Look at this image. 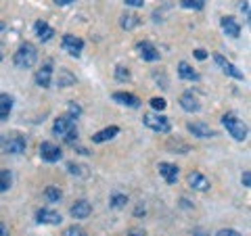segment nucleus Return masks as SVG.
<instances>
[{
	"label": "nucleus",
	"mask_w": 251,
	"mask_h": 236,
	"mask_svg": "<svg viewBox=\"0 0 251 236\" xmlns=\"http://www.w3.org/2000/svg\"><path fill=\"white\" fill-rule=\"evenodd\" d=\"M34 29H36V36L40 38L42 42H49L50 38L54 36V29L49 25L46 21H36V25H34Z\"/></svg>",
	"instance_id": "21"
},
{
	"label": "nucleus",
	"mask_w": 251,
	"mask_h": 236,
	"mask_svg": "<svg viewBox=\"0 0 251 236\" xmlns=\"http://www.w3.org/2000/svg\"><path fill=\"white\" fill-rule=\"evenodd\" d=\"M36 219H38V224H50V226H57L63 222V217L61 213H57V211H52V209H38V213H36Z\"/></svg>",
	"instance_id": "13"
},
{
	"label": "nucleus",
	"mask_w": 251,
	"mask_h": 236,
	"mask_svg": "<svg viewBox=\"0 0 251 236\" xmlns=\"http://www.w3.org/2000/svg\"><path fill=\"white\" fill-rule=\"evenodd\" d=\"M243 186H245V188H249L251 186V171H243Z\"/></svg>",
	"instance_id": "34"
},
{
	"label": "nucleus",
	"mask_w": 251,
	"mask_h": 236,
	"mask_svg": "<svg viewBox=\"0 0 251 236\" xmlns=\"http://www.w3.org/2000/svg\"><path fill=\"white\" fill-rule=\"evenodd\" d=\"M61 148L54 144V142H42L40 144V157H42V161L46 163H54V161H59L61 159Z\"/></svg>",
	"instance_id": "8"
},
{
	"label": "nucleus",
	"mask_w": 251,
	"mask_h": 236,
	"mask_svg": "<svg viewBox=\"0 0 251 236\" xmlns=\"http://www.w3.org/2000/svg\"><path fill=\"white\" fill-rule=\"evenodd\" d=\"M239 9H241L243 13H245V15H249V2H247V0H241V4H239Z\"/></svg>",
	"instance_id": "37"
},
{
	"label": "nucleus",
	"mask_w": 251,
	"mask_h": 236,
	"mask_svg": "<svg viewBox=\"0 0 251 236\" xmlns=\"http://www.w3.org/2000/svg\"><path fill=\"white\" fill-rule=\"evenodd\" d=\"M222 125H224L226 132H228L234 140H245L247 134H249L247 125L243 123L234 113H224V115H222Z\"/></svg>",
	"instance_id": "2"
},
{
	"label": "nucleus",
	"mask_w": 251,
	"mask_h": 236,
	"mask_svg": "<svg viewBox=\"0 0 251 236\" xmlns=\"http://www.w3.org/2000/svg\"><path fill=\"white\" fill-rule=\"evenodd\" d=\"M113 100L115 103H120V105H124V107H132V109H136L140 105L138 96H134V94H130V92H115Z\"/></svg>",
	"instance_id": "18"
},
{
	"label": "nucleus",
	"mask_w": 251,
	"mask_h": 236,
	"mask_svg": "<svg viewBox=\"0 0 251 236\" xmlns=\"http://www.w3.org/2000/svg\"><path fill=\"white\" fill-rule=\"evenodd\" d=\"M72 2H74V0H54V4H59V6H67Z\"/></svg>",
	"instance_id": "38"
},
{
	"label": "nucleus",
	"mask_w": 251,
	"mask_h": 236,
	"mask_svg": "<svg viewBox=\"0 0 251 236\" xmlns=\"http://www.w3.org/2000/svg\"><path fill=\"white\" fill-rule=\"evenodd\" d=\"M214 61H216V65L220 67V69H222V71L226 73V75H230V77H234V80H245V75H243L241 71H239V69L237 67H234L232 65V63L228 61V59H226V57H222V54H214Z\"/></svg>",
	"instance_id": "6"
},
{
	"label": "nucleus",
	"mask_w": 251,
	"mask_h": 236,
	"mask_svg": "<svg viewBox=\"0 0 251 236\" xmlns=\"http://www.w3.org/2000/svg\"><path fill=\"white\" fill-rule=\"evenodd\" d=\"M25 138L19 134H11V136H0V151L6 155H21L25 151Z\"/></svg>",
	"instance_id": "3"
},
{
	"label": "nucleus",
	"mask_w": 251,
	"mask_h": 236,
	"mask_svg": "<svg viewBox=\"0 0 251 236\" xmlns=\"http://www.w3.org/2000/svg\"><path fill=\"white\" fill-rule=\"evenodd\" d=\"M36 84L40 88H50L52 84V63H44V65L36 71Z\"/></svg>",
	"instance_id": "10"
},
{
	"label": "nucleus",
	"mask_w": 251,
	"mask_h": 236,
	"mask_svg": "<svg viewBox=\"0 0 251 236\" xmlns=\"http://www.w3.org/2000/svg\"><path fill=\"white\" fill-rule=\"evenodd\" d=\"M122 27L124 29H134L136 25H138V23H140V19H138V15H134V13H126V15H122Z\"/></svg>",
	"instance_id": "23"
},
{
	"label": "nucleus",
	"mask_w": 251,
	"mask_h": 236,
	"mask_svg": "<svg viewBox=\"0 0 251 236\" xmlns=\"http://www.w3.org/2000/svg\"><path fill=\"white\" fill-rule=\"evenodd\" d=\"M36 61H38V50H36V46L29 44V42L21 44L19 50L15 52V57H13V63H15V67H17V69H29V67H34Z\"/></svg>",
	"instance_id": "1"
},
{
	"label": "nucleus",
	"mask_w": 251,
	"mask_h": 236,
	"mask_svg": "<svg viewBox=\"0 0 251 236\" xmlns=\"http://www.w3.org/2000/svg\"><path fill=\"white\" fill-rule=\"evenodd\" d=\"M157 169H159V176L166 180L168 184H176V180H178V167H176L174 163L161 161L159 165H157Z\"/></svg>",
	"instance_id": "12"
},
{
	"label": "nucleus",
	"mask_w": 251,
	"mask_h": 236,
	"mask_svg": "<svg viewBox=\"0 0 251 236\" xmlns=\"http://www.w3.org/2000/svg\"><path fill=\"white\" fill-rule=\"evenodd\" d=\"M63 236H88V234H86V230L80 226H69V228H65Z\"/></svg>",
	"instance_id": "29"
},
{
	"label": "nucleus",
	"mask_w": 251,
	"mask_h": 236,
	"mask_svg": "<svg viewBox=\"0 0 251 236\" xmlns=\"http://www.w3.org/2000/svg\"><path fill=\"white\" fill-rule=\"evenodd\" d=\"M67 115L72 117V119H77V117L82 115V107L75 105V103H69V105H67Z\"/></svg>",
	"instance_id": "30"
},
{
	"label": "nucleus",
	"mask_w": 251,
	"mask_h": 236,
	"mask_svg": "<svg viewBox=\"0 0 251 236\" xmlns=\"http://www.w3.org/2000/svg\"><path fill=\"white\" fill-rule=\"evenodd\" d=\"M0 236H9V230H6V226L0 222Z\"/></svg>",
	"instance_id": "39"
},
{
	"label": "nucleus",
	"mask_w": 251,
	"mask_h": 236,
	"mask_svg": "<svg viewBox=\"0 0 251 236\" xmlns=\"http://www.w3.org/2000/svg\"><path fill=\"white\" fill-rule=\"evenodd\" d=\"M74 128H75V121H74L69 115H61V117H57V119H54V123H52V132L57 134V136H63V138H65Z\"/></svg>",
	"instance_id": "7"
},
{
	"label": "nucleus",
	"mask_w": 251,
	"mask_h": 236,
	"mask_svg": "<svg viewBox=\"0 0 251 236\" xmlns=\"http://www.w3.org/2000/svg\"><path fill=\"white\" fill-rule=\"evenodd\" d=\"M11 111H13V98L9 94H0V121L9 119Z\"/></svg>",
	"instance_id": "22"
},
{
	"label": "nucleus",
	"mask_w": 251,
	"mask_h": 236,
	"mask_svg": "<svg viewBox=\"0 0 251 236\" xmlns=\"http://www.w3.org/2000/svg\"><path fill=\"white\" fill-rule=\"evenodd\" d=\"M195 234H197V236H207V234L203 232V230H195Z\"/></svg>",
	"instance_id": "41"
},
{
	"label": "nucleus",
	"mask_w": 251,
	"mask_h": 236,
	"mask_svg": "<svg viewBox=\"0 0 251 236\" xmlns=\"http://www.w3.org/2000/svg\"><path fill=\"white\" fill-rule=\"evenodd\" d=\"M178 75H180V80H186V82H197L199 80V73L195 71V69L188 65L186 61L178 63Z\"/></svg>",
	"instance_id": "19"
},
{
	"label": "nucleus",
	"mask_w": 251,
	"mask_h": 236,
	"mask_svg": "<svg viewBox=\"0 0 251 236\" xmlns=\"http://www.w3.org/2000/svg\"><path fill=\"white\" fill-rule=\"evenodd\" d=\"M44 196H46V201H50V203H59L63 199V192L59 186H49L44 190Z\"/></svg>",
	"instance_id": "26"
},
{
	"label": "nucleus",
	"mask_w": 251,
	"mask_h": 236,
	"mask_svg": "<svg viewBox=\"0 0 251 236\" xmlns=\"http://www.w3.org/2000/svg\"><path fill=\"white\" fill-rule=\"evenodd\" d=\"M117 134H120V128H117V125H109V128H105V130H100V132L94 134V136H92V142H97V144L107 142V140L115 138Z\"/></svg>",
	"instance_id": "20"
},
{
	"label": "nucleus",
	"mask_w": 251,
	"mask_h": 236,
	"mask_svg": "<svg viewBox=\"0 0 251 236\" xmlns=\"http://www.w3.org/2000/svg\"><path fill=\"white\" fill-rule=\"evenodd\" d=\"M216 236H241L237 230H232V228H224V230H220Z\"/></svg>",
	"instance_id": "33"
},
{
	"label": "nucleus",
	"mask_w": 251,
	"mask_h": 236,
	"mask_svg": "<svg viewBox=\"0 0 251 236\" xmlns=\"http://www.w3.org/2000/svg\"><path fill=\"white\" fill-rule=\"evenodd\" d=\"M186 130L193 134V136H197V138H211V136H216V132L209 128L207 123H203V121H191V123H186Z\"/></svg>",
	"instance_id": "11"
},
{
	"label": "nucleus",
	"mask_w": 251,
	"mask_h": 236,
	"mask_svg": "<svg viewBox=\"0 0 251 236\" xmlns=\"http://www.w3.org/2000/svg\"><path fill=\"white\" fill-rule=\"evenodd\" d=\"M195 57H197L199 61H203V59H207V52L203 48H197V50H195Z\"/></svg>",
	"instance_id": "35"
},
{
	"label": "nucleus",
	"mask_w": 251,
	"mask_h": 236,
	"mask_svg": "<svg viewBox=\"0 0 251 236\" xmlns=\"http://www.w3.org/2000/svg\"><path fill=\"white\" fill-rule=\"evenodd\" d=\"M4 27H6V25H4V23H2V21H0V31H2Z\"/></svg>",
	"instance_id": "42"
},
{
	"label": "nucleus",
	"mask_w": 251,
	"mask_h": 236,
	"mask_svg": "<svg viewBox=\"0 0 251 236\" xmlns=\"http://www.w3.org/2000/svg\"><path fill=\"white\" fill-rule=\"evenodd\" d=\"M61 46H63V50L69 52L72 57H80L82 48H84V40L82 38H77V36H74V34H65L63 36V40H61Z\"/></svg>",
	"instance_id": "5"
},
{
	"label": "nucleus",
	"mask_w": 251,
	"mask_h": 236,
	"mask_svg": "<svg viewBox=\"0 0 251 236\" xmlns=\"http://www.w3.org/2000/svg\"><path fill=\"white\" fill-rule=\"evenodd\" d=\"M188 184H191V188L193 190H199V192H205V190H209V180L201 174V171H191L188 174Z\"/></svg>",
	"instance_id": "14"
},
{
	"label": "nucleus",
	"mask_w": 251,
	"mask_h": 236,
	"mask_svg": "<svg viewBox=\"0 0 251 236\" xmlns=\"http://www.w3.org/2000/svg\"><path fill=\"white\" fill-rule=\"evenodd\" d=\"M136 48H138V54H140V59H143V61H149V63L159 61V50H157L151 42L143 40V42L136 44Z\"/></svg>",
	"instance_id": "9"
},
{
	"label": "nucleus",
	"mask_w": 251,
	"mask_h": 236,
	"mask_svg": "<svg viewBox=\"0 0 251 236\" xmlns=\"http://www.w3.org/2000/svg\"><path fill=\"white\" fill-rule=\"evenodd\" d=\"M57 84H59V88H69V86H74L75 84V77L67 71V69H61L59 71V77H57Z\"/></svg>",
	"instance_id": "24"
},
{
	"label": "nucleus",
	"mask_w": 251,
	"mask_h": 236,
	"mask_svg": "<svg viewBox=\"0 0 251 236\" xmlns=\"http://www.w3.org/2000/svg\"><path fill=\"white\" fill-rule=\"evenodd\" d=\"M69 213H72V217H75V219H86V217L92 213V205H90L88 201L80 199V201H75V205H72Z\"/></svg>",
	"instance_id": "16"
},
{
	"label": "nucleus",
	"mask_w": 251,
	"mask_h": 236,
	"mask_svg": "<svg viewBox=\"0 0 251 236\" xmlns=\"http://www.w3.org/2000/svg\"><path fill=\"white\" fill-rule=\"evenodd\" d=\"M128 236H145V232H140V230H132Z\"/></svg>",
	"instance_id": "40"
},
{
	"label": "nucleus",
	"mask_w": 251,
	"mask_h": 236,
	"mask_svg": "<svg viewBox=\"0 0 251 236\" xmlns=\"http://www.w3.org/2000/svg\"><path fill=\"white\" fill-rule=\"evenodd\" d=\"M143 121L149 130H153V132H159V134H168L172 130V125H170V119L166 115H161V113H147L143 117Z\"/></svg>",
	"instance_id": "4"
},
{
	"label": "nucleus",
	"mask_w": 251,
	"mask_h": 236,
	"mask_svg": "<svg viewBox=\"0 0 251 236\" xmlns=\"http://www.w3.org/2000/svg\"><path fill=\"white\" fill-rule=\"evenodd\" d=\"M220 25H222L224 29V34L226 36H230V38H239L241 36V25H239V21L230 17V15H226V17L220 19Z\"/></svg>",
	"instance_id": "15"
},
{
	"label": "nucleus",
	"mask_w": 251,
	"mask_h": 236,
	"mask_svg": "<svg viewBox=\"0 0 251 236\" xmlns=\"http://www.w3.org/2000/svg\"><path fill=\"white\" fill-rule=\"evenodd\" d=\"M180 107H182L184 111H188V113H197L199 109H201L199 98L195 96L193 92H184L182 96H180Z\"/></svg>",
	"instance_id": "17"
},
{
	"label": "nucleus",
	"mask_w": 251,
	"mask_h": 236,
	"mask_svg": "<svg viewBox=\"0 0 251 236\" xmlns=\"http://www.w3.org/2000/svg\"><path fill=\"white\" fill-rule=\"evenodd\" d=\"M124 2L128 4V6H143L145 0H124Z\"/></svg>",
	"instance_id": "36"
},
{
	"label": "nucleus",
	"mask_w": 251,
	"mask_h": 236,
	"mask_svg": "<svg viewBox=\"0 0 251 236\" xmlns=\"http://www.w3.org/2000/svg\"><path fill=\"white\" fill-rule=\"evenodd\" d=\"M13 184V174L9 169H0V192H6Z\"/></svg>",
	"instance_id": "25"
},
{
	"label": "nucleus",
	"mask_w": 251,
	"mask_h": 236,
	"mask_svg": "<svg viewBox=\"0 0 251 236\" xmlns=\"http://www.w3.org/2000/svg\"><path fill=\"white\" fill-rule=\"evenodd\" d=\"M149 103H151V107L155 109V111H163V109L168 107V103H166V100H163V98H159V96L151 98V100H149Z\"/></svg>",
	"instance_id": "32"
},
{
	"label": "nucleus",
	"mask_w": 251,
	"mask_h": 236,
	"mask_svg": "<svg viewBox=\"0 0 251 236\" xmlns=\"http://www.w3.org/2000/svg\"><path fill=\"white\" fill-rule=\"evenodd\" d=\"M182 9H193V11H201L205 6V0H180Z\"/></svg>",
	"instance_id": "27"
},
{
	"label": "nucleus",
	"mask_w": 251,
	"mask_h": 236,
	"mask_svg": "<svg viewBox=\"0 0 251 236\" xmlns=\"http://www.w3.org/2000/svg\"><path fill=\"white\" fill-rule=\"evenodd\" d=\"M126 203H128V196H126V194L115 192V194L111 196V207H113V209H122Z\"/></svg>",
	"instance_id": "28"
},
{
	"label": "nucleus",
	"mask_w": 251,
	"mask_h": 236,
	"mask_svg": "<svg viewBox=\"0 0 251 236\" xmlns=\"http://www.w3.org/2000/svg\"><path fill=\"white\" fill-rule=\"evenodd\" d=\"M115 80L117 82H128L130 80V71L126 67H117L115 69Z\"/></svg>",
	"instance_id": "31"
}]
</instances>
